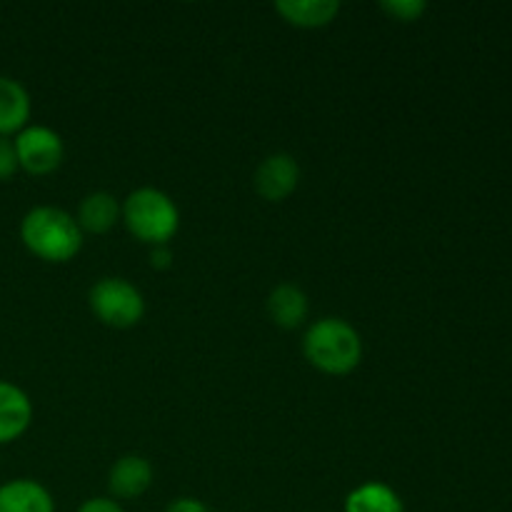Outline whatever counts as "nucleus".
<instances>
[{"mask_svg":"<svg viewBox=\"0 0 512 512\" xmlns=\"http://www.w3.org/2000/svg\"><path fill=\"white\" fill-rule=\"evenodd\" d=\"M20 240L45 263H68L83 248V230L68 210L38 205L20 220Z\"/></svg>","mask_w":512,"mask_h":512,"instance_id":"f257e3e1","label":"nucleus"},{"mask_svg":"<svg viewBox=\"0 0 512 512\" xmlns=\"http://www.w3.org/2000/svg\"><path fill=\"white\" fill-rule=\"evenodd\" d=\"M305 360L325 375H348L363 360V340L350 323L323 318L308 328L303 338Z\"/></svg>","mask_w":512,"mask_h":512,"instance_id":"f03ea898","label":"nucleus"},{"mask_svg":"<svg viewBox=\"0 0 512 512\" xmlns=\"http://www.w3.org/2000/svg\"><path fill=\"white\" fill-rule=\"evenodd\" d=\"M120 220L135 240L145 245H168L180 228V210L168 193L138 188L120 205Z\"/></svg>","mask_w":512,"mask_h":512,"instance_id":"7ed1b4c3","label":"nucleus"},{"mask_svg":"<svg viewBox=\"0 0 512 512\" xmlns=\"http://www.w3.org/2000/svg\"><path fill=\"white\" fill-rule=\"evenodd\" d=\"M90 310L103 325L115 330L133 328L143 320L145 300L133 283L123 278H103L90 288Z\"/></svg>","mask_w":512,"mask_h":512,"instance_id":"20e7f679","label":"nucleus"},{"mask_svg":"<svg viewBox=\"0 0 512 512\" xmlns=\"http://www.w3.org/2000/svg\"><path fill=\"white\" fill-rule=\"evenodd\" d=\"M20 170L28 175H50L65 158L63 138L48 125H25L13 138Z\"/></svg>","mask_w":512,"mask_h":512,"instance_id":"39448f33","label":"nucleus"},{"mask_svg":"<svg viewBox=\"0 0 512 512\" xmlns=\"http://www.w3.org/2000/svg\"><path fill=\"white\" fill-rule=\"evenodd\" d=\"M300 183V165L290 153H273L255 168V193L268 203H283Z\"/></svg>","mask_w":512,"mask_h":512,"instance_id":"423d86ee","label":"nucleus"},{"mask_svg":"<svg viewBox=\"0 0 512 512\" xmlns=\"http://www.w3.org/2000/svg\"><path fill=\"white\" fill-rule=\"evenodd\" d=\"M153 485V465L143 455H123L108 473V490L113 500H135Z\"/></svg>","mask_w":512,"mask_h":512,"instance_id":"0eeeda50","label":"nucleus"},{"mask_svg":"<svg viewBox=\"0 0 512 512\" xmlns=\"http://www.w3.org/2000/svg\"><path fill=\"white\" fill-rule=\"evenodd\" d=\"M33 420V403L18 385L0 380V445L18 440Z\"/></svg>","mask_w":512,"mask_h":512,"instance_id":"6e6552de","label":"nucleus"},{"mask_svg":"<svg viewBox=\"0 0 512 512\" xmlns=\"http://www.w3.org/2000/svg\"><path fill=\"white\" fill-rule=\"evenodd\" d=\"M0 512H55V500L38 480L18 478L0 485Z\"/></svg>","mask_w":512,"mask_h":512,"instance_id":"1a4fd4ad","label":"nucleus"},{"mask_svg":"<svg viewBox=\"0 0 512 512\" xmlns=\"http://www.w3.org/2000/svg\"><path fill=\"white\" fill-rule=\"evenodd\" d=\"M275 10L288 25L315 30L325 28L338 18L340 3L338 0H280L275 3Z\"/></svg>","mask_w":512,"mask_h":512,"instance_id":"9d476101","label":"nucleus"},{"mask_svg":"<svg viewBox=\"0 0 512 512\" xmlns=\"http://www.w3.org/2000/svg\"><path fill=\"white\" fill-rule=\"evenodd\" d=\"M310 303L308 295L293 283H283L278 288H273V293L268 295V315L278 328L283 330H295L308 320Z\"/></svg>","mask_w":512,"mask_h":512,"instance_id":"9b49d317","label":"nucleus"},{"mask_svg":"<svg viewBox=\"0 0 512 512\" xmlns=\"http://www.w3.org/2000/svg\"><path fill=\"white\" fill-rule=\"evenodd\" d=\"M30 120V95L18 80L0 75V138L18 135Z\"/></svg>","mask_w":512,"mask_h":512,"instance_id":"f8f14e48","label":"nucleus"},{"mask_svg":"<svg viewBox=\"0 0 512 512\" xmlns=\"http://www.w3.org/2000/svg\"><path fill=\"white\" fill-rule=\"evenodd\" d=\"M78 225L83 233L90 235H105L118 225L120 220V203L115 195L105 193V190H95V193L85 195L80 200L78 208Z\"/></svg>","mask_w":512,"mask_h":512,"instance_id":"ddd939ff","label":"nucleus"},{"mask_svg":"<svg viewBox=\"0 0 512 512\" xmlns=\"http://www.w3.org/2000/svg\"><path fill=\"white\" fill-rule=\"evenodd\" d=\"M343 512H405V505L390 485L370 480L350 490Z\"/></svg>","mask_w":512,"mask_h":512,"instance_id":"4468645a","label":"nucleus"},{"mask_svg":"<svg viewBox=\"0 0 512 512\" xmlns=\"http://www.w3.org/2000/svg\"><path fill=\"white\" fill-rule=\"evenodd\" d=\"M380 8L398 23H418L428 10V3L425 0H385Z\"/></svg>","mask_w":512,"mask_h":512,"instance_id":"2eb2a0df","label":"nucleus"},{"mask_svg":"<svg viewBox=\"0 0 512 512\" xmlns=\"http://www.w3.org/2000/svg\"><path fill=\"white\" fill-rule=\"evenodd\" d=\"M20 170L13 138H0V180H10Z\"/></svg>","mask_w":512,"mask_h":512,"instance_id":"dca6fc26","label":"nucleus"},{"mask_svg":"<svg viewBox=\"0 0 512 512\" xmlns=\"http://www.w3.org/2000/svg\"><path fill=\"white\" fill-rule=\"evenodd\" d=\"M78 512H125L113 498H90L80 505Z\"/></svg>","mask_w":512,"mask_h":512,"instance_id":"f3484780","label":"nucleus"},{"mask_svg":"<svg viewBox=\"0 0 512 512\" xmlns=\"http://www.w3.org/2000/svg\"><path fill=\"white\" fill-rule=\"evenodd\" d=\"M150 265L155 270H168L173 265V250H170V245H155L150 250Z\"/></svg>","mask_w":512,"mask_h":512,"instance_id":"a211bd4d","label":"nucleus"},{"mask_svg":"<svg viewBox=\"0 0 512 512\" xmlns=\"http://www.w3.org/2000/svg\"><path fill=\"white\" fill-rule=\"evenodd\" d=\"M165 512H210V510L195 498H178L168 505V510Z\"/></svg>","mask_w":512,"mask_h":512,"instance_id":"6ab92c4d","label":"nucleus"}]
</instances>
